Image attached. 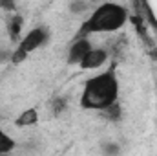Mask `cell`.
<instances>
[{
	"instance_id": "cell-1",
	"label": "cell",
	"mask_w": 157,
	"mask_h": 156,
	"mask_svg": "<svg viewBox=\"0 0 157 156\" xmlns=\"http://www.w3.org/2000/svg\"><path fill=\"white\" fill-rule=\"evenodd\" d=\"M119 97V81L117 76L110 70L99 76H93L86 81L82 96H80V105L86 110H97L104 112L108 107L117 103Z\"/></svg>"
},
{
	"instance_id": "cell-2",
	"label": "cell",
	"mask_w": 157,
	"mask_h": 156,
	"mask_svg": "<svg viewBox=\"0 0 157 156\" xmlns=\"http://www.w3.org/2000/svg\"><path fill=\"white\" fill-rule=\"evenodd\" d=\"M128 17H130L128 9L121 4H113V2L101 4L93 9L90 18L82 24L80 33L82 37L90 33H113L126 24Z\"/></svg>"
},
{
	"instance_id": "cell-3",
	"label": "cell",
	"mask_w": 157,
	"mask_h": 156,
	"mask_svg": "<svg viewBox=\"0 0 157 156\" xmlns=\"http://www.w3.org/2000/svg\"><path fill=\"white\" fill-rule=\"evenodd\" d=\"M49 39V30L46 26H37L33 30H29L18 42V48L24 53H31L35 50H39L40 46H44Z\"/></svg>"
},
{
	"instance_id": "cell-4",
	"label": "cell",
	"mask_w": 157,
	"mask_h": 156,
	"mask_svg": "<svg viewBox=\"0 0 157 156\" xmlns=\"http://www.w3.org/2000/svg\"><path fill=\"white\" fill-rule=\"evenodd\" d=\"M93 50L91 42L88 37H78L77 40H73V44L70 46V51H68V63L70 64H80L84 61V57Z\"/></svg>"
},
{
	"instance_id": "cell-5",
	"label": "cell",
	"mask_w": 157,
	"mask_h": 156,
	"mask_svg": "<svg viewBox=\"0 0 157 156\" xmlns=\"http://www.w3.org/2000/svg\"><path fill=\"white\" fill-rule=\"evenodd\" d=\"M108 61V51L104 48H93L86 57L84 61L78 64V68L82 70H99L101 66H104Z\"/></svg>"
},
{
	"instance_id": "cell-6",
	"label": "cell",
	"mask_w": 157,
	"mask_h": 156,
	"mask_svg": "<svg viewBox=\"0 0 157 156\" xmlns=\"http://www.w3.org/2000/svg\"><path fill=\"white\" fill-rule=\"evenodd\" d=\"M37 123H39V110L37 109H26V110H22L18 114V117H17V121H15V125L20 127V129L33 127Z\"/></svg>"
},
{
	"instance_id": "cell-7",
	"label": "cell",
	"mask_w": 157,
	"mask_h": 156,
	"mask_svg": "<svg viewBox=\"0 0 157 156\" xmlns=\"http://www.w3.org/2000/svg\"><path fill=\"white\" fill-rule=\"evenodd\" d=\"M22 26H24V18H22V15H11L9 22H7V33H9V39L11 40H18L20 31H22Z\"/></svg>"
},
{
	"instance_id": "cell-8",
	"label": "cell",
	"mask_w": 157,
	"mask_h": 156,
	"mask_svg": "<svg viewBox=\"0 0 157 156\" xmlns=\"http://www.w3.org/2000/svg\"><path fill=\"white\" fill-rule=\"evenodd\" d=\"M13 149H15V140L4 130H0V154H11Z\"/></svg>"
},
{
	"instance_id": "cell-9",
	"label": "cell",
	"mask_w": 157,
	"mask_h": 156,
	"mask_svg": "<svg viewBox=\"0 0 157 156\" xmlns=\"http://www.w3.org/2000/svg\"><path fill=\"white\" fill-rule=\"evenodd\" d=\"M104 116L108 117L110 121H119V119L122 117V109H121V105H119V103H113L112 107H108V109L104 110Z\"/></svg>"
},
{
	"instance_id": "cell-10",
	"label": "cell",
	"mask_w": 157,
	"mask_h": 156,
	"mask_svg": "<svg viewBox=\"0 0 157 156\" xmlns=\"http://www.w3.org/2000/svg\"><path fill=\"white\" fill-rule=\"evenodd\" d=\"M66 107H68L66 97H55V99L51 101V110H53V114H60V112H64Z\"/></svg>"
},
{
	"instance_id": "cell-11",
	"label": "cell",
	"mask_w": 157,
	"mask_h": 156,
	"mask_svg": "<svg viewBox=\"0 0 157 156\" xmlns=\"http://www.w3.org/2000/svg\"><path fill=\"white\" fill-rule=\"evenodd\" d=\"M88 7H90V4H86V2H82V0H73V2H70V11H71L73 15L84 13Z\"/></svg>"
},
{
	"instance_id": "cell-12",
	"label": "cell",
	"mask_w": 157,
	"mask_h": 156,
	"mask_svg": "<svg viewBox=\"0 0 157 156\" xmlns=\"http://www.w3.org/2000/svg\"><path fill=\"white\" fill-rule=\"evenodd\" d=\"M119 153H121V147L117 143H112V142L102 143V154L104 156H119Z\"/></svg>"
},
{
	"instance_id": "cell-13",
	"label": "cell",
	"mask_w": 157,
	"mask_h": 156,
	"mask_svg": "<svg viewBox=\"0 0 157 156\" xmlns=\"http://www.w3.org/2000/svg\"><path fill=\"white\" fill-rule=\"evenodd\" d=\"M0 156H9V154H0Z\"/></svg>"
}]
</instances>
